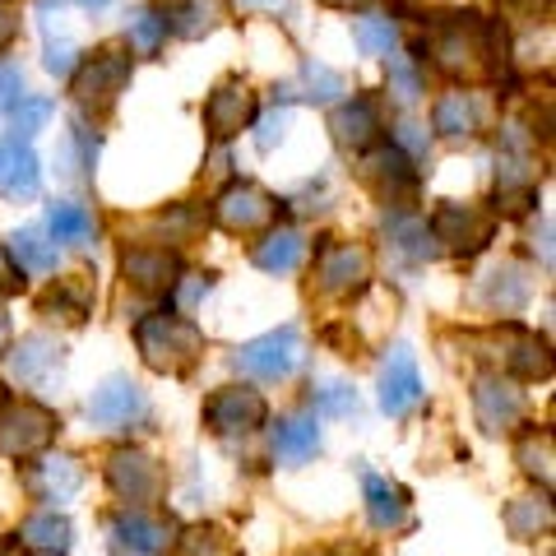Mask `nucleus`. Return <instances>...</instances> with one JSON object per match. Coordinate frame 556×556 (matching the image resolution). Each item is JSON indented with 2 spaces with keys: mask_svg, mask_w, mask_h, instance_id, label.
I'll return each mask as SVG.
<instances>
[{
  "mask_svg": "<svg viewBox=\"0 0 556 556\" xmlns=\"http://www.w3.org/2000/svg\"><path fill=\"white\" fill-rule=\"evenodd\" d=\"M135 343L144 367L163 371V376H181L195 367V357L204 353V334L195 320L172 316V311H159V316H144L135 325Z\"/></svg>",
  "mask_w": 556,
  "mask_h": 556,
  "instance_id": "1",
  "label": "nucleus"
},
{
  "mask_svg": "<svg viewBox=\"0 0 556 556\" xmlns=\"http://www.w3.org/2000/svg\"><path fill=\"white\" fill-rule=\"evenodd\" d=\"M431 51L450 75H486L496 65V28L473 10L445 14L437 24V38H431Z\"/></svg>",
  "mask_w": 556,
  "mask_h": 556,
  "instance_id": "2",
  "label": "nucleus"
},
{
  "mask_svg": "<svg viewBox=\"0 0 556 556\" xmlns=\"http://www.w3.org/2000/svg\"><path fill=\"white\" fill-rule=\"evenodd\" d=\"M56 431H61V417L47 404H33V399H5L0 404V455L5 459L38 455V450L51 445Z\"/></svg>",
  "mask_w": 556,
  "mask_h": 556,
  "instance_id": "3",
  "label": "nucleus"
},
{
  "mask_svg": "<svg viewBox=\"0 0 556 556\" xmlns=\"http://www.w3.org/2000/svg\"><path fill=\"white\" fill-rule=\"evenodd\" d=\"M126 84H130V56H121L116 47H102L75 75V102L84 112L102 116V112L116 108V98L126 93Z\"/></svg>",
  "mask_w": 556,
  "mask_h": 556,
  "instance_id": "4",
  "label": "nucleus"
},
{
  "mask_svg": "<svg viewBox=\"0 0 556 556\" xmlns=\"http://www.w3.org/2000/svg\"><path fill=\"white\" fill-rule=\"evenodd\" d=\"M298 362H302L298 325H283V329H274V334H260L237 348V367L255 380H283V376H292Z\"/></svg>",
  "mask_w": 556,
  "mask_h": 556,
  "instance_id": "5",
  "label": "nucleus"
},
{
  "mask_svg": "<svg viewBox=\"0 0 556 556\" xmlns=\"http://www.w3.org/2000/svg\"><path fill=\"white\" fill-rule=\"evenodd\" d=\"M367 278H371V251L357 247V241H334L316 260V288L325 298H353V292L367 288Z\"/></svg>",
  "mask_w": 556,
  "mask_h": 556,
  "instance_id": "6",
  "label": "nucleus"
},
{
  "mask_svg": "<svg viewBox=\"0 0 556 556\" xmlns=\"http://www.w3.org/2000/svg\"><path fill=\"white\" fill-rule=\"evenodd\" d=\"M492 232H496L492 214L478 204H459V200H445L437 208V218H431V237L445 241L455 255H478L492 241Z\"/></svg>",
  "mask_w": 556,
  "mask_h": 556,
  "instance_id": "7",
  "label": "nucleus"
},
{
  "mask_svg": "<svg viewBox=\"0 0 556 556\" xmlns=\"http://www.w3.org/2000/svg\"><path fill=\"white\" fill-rule=\"evenodd\" d=\"M265 394L247 390V386H223L218 394H208L204 404V427L214 437H241V431H255L265 422Z\"/></svg>",
  "mask_w": 556,
  "mask_h": 556,
  "instance_id": "8",
  "label": "nucleus"
},
{
  "mask_svg": "<svg viewBox=\"0 0 556 556\" xmlns=\"http://www.w3.org/2000/svg\"><path fill=\"white\" fill-rule=\"evenodd\" d=\"M108 482L121 501H159L163 486H167V473L163 464L144 455V450H116L108 459Z\"/></svg>",
  "mask_w": 556,
  "mask_h": 556,
  "instance_id": "9",
  "label": "nucleus"
},
{
  "mask_svg": "<svg viewBox=\"0 0 556 556\" xmlns=\"http://www.w3.org/2000/svg\"><path fill=\"white\" fill-rule=\"evenodd\" d=\"M61 343L56 339H47V334H28L10 348V357H5V371L10 380H20V386L28 390H47L51 380H61Z\"/></svg>",
  "mask_w": 556,
  "mask_h": 556,
  "instance_id": "10",
  "label": "nucleus"
},
{
  "mask_svg": "<svg viewBox=\"0 0 556 556\" xmlns=\"http://www.w3.org/2000/svg\"><path fill=\"white\" fill-rule=\"evenodd\" d=\"M251 116H255V93L241 79H223L218 89L208 93V102H204V130L214 139L241 135L251 126Z\"/></svg>",
  "mask_w": 556,
  "mask_h": 556,
  "instance_id": "11",
  "label": "nucleus"
},
{
  "mask_svg": "<svg viewBox=\"0 0 556 556\" xmlns=\"http://www.w3.org/2000/svg\"><path fill=\"white\" fill-rule=\"evenodd\" d=\"M422 404V376H417V362L404 343L390 348L386 367H380V408L390 417H404Z\"/></svg>",
  "mask_w": 556,
  "mask_h": 556,
  "instance_id": "12",
  "label": "nucleus"
},
{
  "mask_svg": "<svg viewBox=\"0 0 556 556\" xmlns=\"http://www.w3.org/2000/svg\"><path fill=\"white\" fill-rule=\"evenodd\" d=\"M121 274L144 292H167V288L181 283V260L167 247H130L121 255Z\"/></svg>",
  "mask_w": 556,
  "mask_h": 556,
  "instance_id": "13",
  "label": "nucleus"
},
{
  "mask_svg": "<svg viewBox=\"0 0 556 556\" xmlns=\"http://www.w3.org/2000/svg\"><path fill=\"white\" fill-rule=\"evenodd\" d=\"M269 214H274V200L251 181H232L214 204V218L228 232H251L260 223H269Z\"/></svg>",
  "mask_w": 556,
  "mask_h": 556,
  "instance_id": "14",
  "label": "nucleus"
},
{
  "mask_svg": "<svg viewBox=\"0 0 556 556\" xmlns=\"http://www.w3.org/2000/svg\"><path fill=\"white\" fill-rule=\"evenodd\" d=\"M473 413L486 431H510L525 417V394L501 376H482L473 386Z\"/></svg>",
  "mask_w": 556,
  "mask_h": 556,
  "instance_id": "15",
  "label": "nucleus"
},
{
  "mask_svg": "<svg viewBox=\"0 0 556 556\" xmlns=\"http://www.w3.org/2000/svg\"><path fill=\"white\" fill-rule=\"evenodd\" d=\"M84 413H89V422H98V427H126L130 417L144 413V394H139L135 380L112 376L108 386L93 390V399L84 404Z\"/></svg>",
  "mask_w": 556,
  "mask_h": 556,
  "instance_id": "16",
  "label": "nucleus"
},
{
  "mask_svg": "<svg viewBox=\"0 0 556 556\" xmlns=\"http://www.w3.org/2000/svg\"><path fill=\"white\" fill-rule=\"evenodd\" d=\"M42 186V167L24 139H5L0 144V195L5 200H33Z\"/></svg>",
  "mask_w": 556,
  "mask_h": 556,
  "instance_id": "17",
  "label": "nucleus"
},
{
  "mask_svg": "<svg viewBox=\"0 0 556 556\" xmlns=\"http://www.w3.org/2000/svg\"><path fill=\"white\" fill-rule=\"evenodd\" d=\"M362 177H367L371 186H376V195L380 200H399V195H408V190L417 186V172H413V163H408V153L404 149H394V144H386V149H376L367 163H362Z\"/></svg>",
  "mask_w": 556,
  "mask_h": 556,
  "instance_id": "18",
  "label": "nucleus"
},
{
  "mask_svg": "<svg viewBox=\"0 0 556 556\" xmlns=\"http://www.w3.org/2000/svg\"><path fill=\"white\" fill-rule=\"evenodd\" d=\"M316 450H320V427H316V417H306V413H292V417H278V427H274V459L278 464H306V459H316Z\"/></svg>",
  "mask_w": 556,
  "mask_h": 556,
  "instance_id": "19",
  "label": "nucleus"
},
{
  "mask_svg": "<svg viewBox=\"0 0 556 556\" xmlns=\"http://www.w3.org/2000/svg\"><path fill=\"white\" fill-rule=\"evenodd\" d=\"M112 538H116V547L126 552V556H163L167 552V525L163 519H149V515H116L112 519Z\"/></svg>",
  "mask_w": 556,
  "mask_h": 556,
  "instance_id": "20",
  "label": "nucleus"
},
{
  "mask_svg": "<svg viewBox=\"0 0 556 556\" xmlns=\"http://www.w3.org/2000/svg\"><path fill=\"white\" fill-rule=\"evenodd\" d=\"M28 486L42 501H70V496H79V486H84V468H79V459H70V455H51L42 464H33Z\"/></svg>",
  "mask_w": 556,
  "mask_h": 556,
  "instance_id": "21",
  "label": "nucleus"
},
{
  "mask_svg": "<svg viewBox=\"0 0 556 556\" xmlns=\"http://www.w3.org/2000/svg\"><path fill=\"white\" fill-rule=\"evenodd\" d=\"M329 130H334V139H339L343 149H362V144H371V135L380 130L376 102H371V98H353V102H343V108H334V116H329Z\"/></svg>",
  "mask_w": 556,
  "mask_h": 556,
  "instance_id": "22",
  "label": "nucleus"
},
{
  "mask_svg": "<svg viewBox=\"0 0 556 556\" xmlns=\"http://www.w3.org/2000/svg\"><path fill=\"white\" fill-rule=\"evenodd\" d=\"M302 255H306V241L298 228H274L265 241H255V269H265V274H292L302 265Z\"/></svg>",
  "mask_w": 556,
  "mask_h": 556,
  "instance_id": "23",
  "label": "nucleus"
},
{
  "mask_svg": "<svg viewBox=\"0 0 556 556\" xmlns=\"http://www.w3.org/2000/svg\"><path fill=\"white\" fill-rule=\"evenodd\" d=\"M431 126H437L445 139H468V135H478V126H482L478 98L464 93V89L445 93V98L437 102V112H431Z\"/></svg>",
  "mask_w": 556,
  "mask_h": 556,
  "instance_id": "24",
  "label": "nucleus"
},
{
  "mask_svg": "<svg viewBox=\"0 0 556 556\" xmlns=\"http://www.w3.org/2000/svg\"><path fill=\"white\" fill-rule=\"evenodd\" d=\"M501 339H506V367L515 376H547L552 371V362H547V348L543 339H533L529 329H519V325H506L501 329Z\"/></svg>",
  "mask_w": 556,
  "mask_h": 556,
  "instance_id": "25",
  "label": "nucleus"
},
{
  "mask_svg": "<svg viewBox=\"0 0 556 556\" xmlns=\"http://www.w3.org/2000/svg\"><path fill=\"white\" fill-rule=\"evenodd\" d=\"M10 260L20 274H56V260H61V247L47 241L38 228H24L10 237Z\"/></svg>",
  "mask_w": 556,
  "mask_h": 556,
  "instance_id": "26",
  "label": "nucleus"
},
{
  "mask_svg": "<svg viewBox=\"0 0 556 556\" xmlns=\"http://www.w3.org/2000/svg\"><path fill=\"white\" fill-rule=\"evenodd\" d=\"M482 302L492 306V311H519L529 302V278L519 265H496L492 274H486V283H482Z\"/></svg>",
  "mask_w": 556,
  "mask_h": 556,
  "instance_id": "27",
  "label": "nucleus"
},
{
  "mask_svg": "<svg viewBox=\"0 0 556 556\" xmlns=\"http://www.w3.org/2000/svg\"><path fill=\"white\" fill-rule=\"evenodd\" d=\"M367 515H371L376 529H399V525L408 519V496H404V486H394V482H386V478L367 473Z\"/></svg>",
  "mask_w": 556,
  "mask_h": 556,
  "instance_id": "28",
  "label": "nucleus"
},
{
  "mask_svg": "<svg viewBox=\"0 0 556 556\" xmlns=\"http://www.w3.org/2000/svg\"><path fill=\"white\" fill-rule=\"evenodd\" d=\"M167 28L177 33V38H204L208 28L218 24V0H172V5L163 10Z\"/></svg>",
  "mask_w": 556,
  "mask_h": 556,
  "instance_id": "29",
  "label": "nucleus"
},
{
  "mask_svg": "<svg viewBox=\"0 0 556 556\" xmlns=\"http://www.w3.org/2000/svg\"><path fill=\"white\" fill-rule=\"evenodd\" d=\"M47 228L56 247H89L93 241V214L84 204H51Z\"/></svg>",
  "mask_w": 556,
  "mask_h": 556,
  "instance_id": "30",
  "label": "nucleus"
},
{
  "mask_svg": "<svg viewBox=\"0 0 556 556\" xmlns=\"http://www.w3.org/2000/svg\"><path fill=\"white\" fill-rule=\"evenodd\" d=\"M42 316H65L70 325H79L84 316H89V283L79 278H61L56 288L42 298Z\"/></svg>",
  "mask_w": 556,
  "mask_h": 556,
  "instance_id": "31",
  "label": "nucleus"
},
{
  "mask_svg": "<svg viewBox=\"0 0 556 556\" xmlns=\"http://www.w3.org/2000/svg\"><path fill=\"white\" fill-rule=\"evenodd\" d=\"M353 38L362 47V56H394L399 51V28H394V20H386V14H362L353 24Z\"/></svg>",
  "mask_w": 556,
  "mask_h": 556,
  "instance_id": "32",
  "label": "nucleus"
},
{
  "mask_svg": "<svg viewBox=\"0 0 556 556\" xmlns=\"http://www.w3.org/2000/svg\"><path fill=\"white\" fill-rule=\"evenodd\" d=\"M283 93H298V98H311V102H329L343 93V75L339 70H329L320 61H306L302 75H298V89H283Z\"/></svg>",
  "mask_w": 556,
  "mask_h": 556,
  "instance_id": "33",
  "label": "nucleus"
},
{
  "mask_svg": "<svg viewBox=\"0 0 556 556\" xmlns=\"http://www.w3.org/2000/svg\"><path fill=\"white\" fill-rule=\"evenodd\" d=\"M506 529H510L515 538H538V533H547V529H552L547 501H543V496H519L515 506L506 510Z\"/></svg>",
  "mask_w": 556,
  "mask_h": 556,
  "instance_id": "34",
  "label": "nucleus"
},
{
  "mask_svg": "<svg viewBox=\"0 0 556 556\" xmlns=\"http://www.w3.org/2000/svg\"><path fill=\"white\" fill-rule=\"evenodd\" d=\"M386 232L394 241V251H404L408 260H431V255H437V237H431L417 218H390Z\"/></svg>",
  "mask_w": 556,
  "mask_h": 556,
  "instance_id": "35",
  "label": "nucleus"
},
{
  "mask_svg": "<svg viewBox=\"0 0 556 556\" xmlns=\"http://www.w3.org/2000/svg\"><path fill=\"white\" fill-rule=\"evenodd\" d=\"M24 543L47 547V552H65L70 547V519L56 515V510H42V515L24 519Z\"/></svg>",
  "mask_w": 556,
  "mask_h": 556,
  "instance_id": "36",
  "label": "nucleus"
},
{
  "mask_svg": "<svg viewBox=\"0 0 556 556\" xmlns=\"http://www.w3.org/2000/svg\"><path fill=\"white\" fill-rule=\"evenodd\" d=\"M163 38H167V20H163V10L144 5V10H135V14H130V42H135L139 56H153V51L163 47Z\"/></svg>",
  "mask_w": 556,
  "mask_h": 556,
  "instance_id": "37",
  "label": "nucleus"
},
{
  "mask_svg": "<svg viewBox=\"0 0 556 556\" xmlns=\"http://www.w3.org/2000/svg\"><path fill=\"white\" fill-rule=\"evenodd\" d=\"M181 556H241L237 543L214 525H195L181 533Z\"/></svg>",
  "mask_w": 556,
  "mask_h": 556,
  "instance_id": "38",
  "label": "nucleus"
},
{
  "mask_svg": "<svg viewBox=\"0 0 556 556\" xmlns=\"http://www.w3.org/2000/svg\"><path fill=\"white\" fill-rule=\"evenodd\" d=\"M519 464H525V473L552 482V431H529L519 441Z\"/></svg>",
  "mask_w": 556,
  "mask_h": 556,
  "instance_id": "39",
  "label": "nucleus"
},
{
  "mask_svg": "<svg viewBox=\"0 0 556 556\" xmlns=\"http://www.w3.org/2000/svg\"><path fill=\"white\" fill-rule=\"evenodd\" d=\"M47 116H51V102H47V98H24V102H20V108H14V112H10V126H14V139H24V144H28V139H33V135H38L42 126H47Z\"/></svg>",
  "mask_w": 556,
  "mask_h": 556,
  "instance_id": "40",
  "label": "nucleus"
},
{
  "mask_svg": "<svg viewBox=\"0 0 556 556\" xmlns=\"http://www.w3.org/2000/svg\"><path fill=\"white\" fill-rule=\"evenodd\" d=\"M316 413H325V417H348V413H357V390L343 386V380H325V386L316 390Z\"/></svg>",
  "mask_w": 556,
  "mask_h": 556,
  "instance_id": "41",
  "label": "nucleus"
},
{
  "mask_svg": "<svg viewBox=\"0 0 556 556\" xmlns=\"http://www.w3.org/2000/svg\"><path fill=\"white\" fill-rule=\"evenodd\" d=\"M390 93L404 102H417V93H422V79H417V70H413V61H404V56H390Z\"/></svg>",
  "mask_w": 556,
  "mask_h": 556,
  "instance_id": "42",
  "label": "nucleus"
},
{
  "mask_svg": "<svg viewBox=\"0 0 556 556\" xmlns=\"http://www.w3.org/2000/svg\"><path fill=\"white\" fill-rule=\"evenodd\" d=\"M70 61H75V42H70V33L56 38V28L47 24V56H42V65L51 70V75H70Z\"/></svg>",
  "mask_w": 556,
  "mask_h": 556,
  "instance_id": "43",
  "label": "nucleus"
},
{
  "mask_svg": "<svg viewBox=\"0 0 556 556\" xmlns=\"http://www.w3.org/2000/svg\"><path fill=\"white\" fill-rule=\"evenodd\" d=\"M24 102V70L14 65H0V116L14 112Z\"/></svg>",
  "mask_w": 556,
  "mask_h": 556,
  "instance_id": "44",
  "label": "nucleus"
},
{
  "mask_svg": "<svg viewBox=\"0 0 556 556\" xmlns=\"http://www.w3.org/2000/svg\"><path fill=\"white\" fill-rule=\"evenodd\" d=\"M283 130H288V112L283 108H274L265 121H260V130H255V149H274L278 144V139H283Z\"/></svg>",
  "mask_w": 556,
  "mask_h": 556,
  "instance_id": "45",
  "label": "nucleus"
},
{
  "mask_svg": "<svg viewBox=\"0 0 556 556\" xmlns=\"http://www.w3.org/2000/svg\"><path fill=\"white\" fill-rule=\"evenodd\" d=\"M427 144H431V139H427L422 126H413V121H408V126H399V144H394V149H408V153H417V159H422Z\"/></svg>",
  "mask_w": 556,
  "mask_h": 556,
  "instance_id": "46",
  "label": "nucleus"
},
{
  "mask_svg": "<svg viewBox=\"0 0 556 556\" xmlns=\"http://www.w3.org/2000/svg\"><path fill=\"white\" fill-rule=\"evenodd\" d=\"M14 33H20V14H14L10 5H0V51H10Z\"/></svg>",
  "mask_w": 556,
  "mask_h": 556,
  "instance_id": "47",
  "label": "nucleus"
},
{
  "mask_svg": "<svg viewBox=\"0 0 556 556\" xmlns=\"http://www.w3.org/2000/svg\"><path fill=\"white\" fill-rule=\"evenodd\" d=\"M20 283H24V278H20V269H14V260L0 251V292H14Z\"/></svg>",
  "mask_w": 556,
  "mask_h": 556,
  "instance_id": "48",
  "label": "nucleus"
},
{
  "mask_svg": "<svg viewBox=\"0 0 556 556\" xmlns=\"http://www.w3.org/2000/svg\"><path fill=\"white\" fill-rule=\"evenodd\" d=\"M241 10H269V14H278V10H288V0H237Z\"/></svg>",
  "mask_w": 556,
  "mask_h": 556,
  "instance_id": "49",
  "label": "nucleus"
},
{
  "mask_svg": "<svg viewBox=\"0 0 556 556\" xmlns=\"http://www.w3.org/2000/svg\"><path fill=\"white\" fill-rule=\"evenodd\" d=\"M75 5H84V10H102L108 0H75Z\"/></svg>",
  "mask_w": 556,
  "mask_h": 556,
  "instance_id": "50",
  "label": "nucleus"
},
{
  "mask_svg": "<svg viewBox=\"0 0 556 556\" xmlns=\"http://www.w3.org/2000/svg\"><path fill=\"white\" fill-rule=\"evenodd\" d=\"M0 556H24V552L14 547V543H0Z\"/></svg>",
  "mask_w": 556,
  "mask_h": 556,
  "instance_id": "51",
  "label": "nucleus"
},
{
  "mask_svg": "<svg viewBox=\"0 0 556 556\" xmlns=\"http://www.w3.org/2000/svg\"><path fill=\"white\" fill-rule=\"evenodd\" d=\"M5 329H10V320H5V311H0V339H5Z\"/></svg>",
  "mask_w": 556,
  "mask_h": 556,
  "instance_id": "52",
  "label": "nucleus"
},
{
  "mask_svg": "<svg viewBox=\"0 0 556 556\" xmlns=\"http://www.w3.org/2000/svg\"><path fill=\"white\" fill-rule=\"evenodd\" d=\"M329 5H357V0H329Z\"/></svg>",
  "mask_w": 556,
  "mask_h": 556,
  "instance_id": "53",
  "label": "nucleus"
},
{
  "mask_svg": "<svg viewBox=\"0 0 556 556\" xmlns=\"http://www.w3.org/2000/svg\"><path fill=\"white\" fill-rule=\"evenodd\" d=\"M306 556H316V552H306Z\"/></svg>",
  "mask_w": 556,
  "mask_h": 556,
  "instance_id": "54",
  "label": "nucleus"
}]
</instances>
